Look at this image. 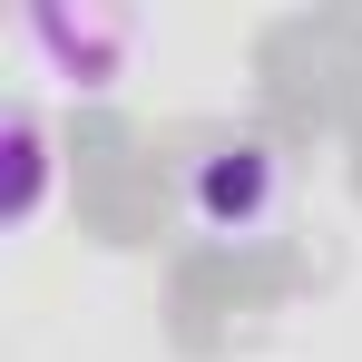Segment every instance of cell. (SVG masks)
I'll list each match as a JSON object with an SVG mask.
<instances>
[{
    "mask_svg": "<svg viewBox=\"0 0 362 362\" xmlns=\"http://www.w3.org/2000/svg\"><path fill=\"white\" fill-rule=\"evenodd\" d=\"M284 196H294V167L264 127H206L177 167V206L196 235L216 245H264L284 226Z\"/></svg>",
    "mask_w": 362,
    "mask_h": 362,
    "instance_id": "1",
    "label": "cell"
},
{
    "mask_svg": "<svg viewBox=\"0 0 362 362\" xmlns=\"http://www.w3.org/2000/svg\"><path fill=\"white\" fill-rule=\"evenodd\" d=\"M10 40H20L30 78H59L78 98H108L127 78V59H137V40H147V20L108 10V0H40V10L10 20Z\"/></svg>",
    "mask_w": 362,
    "mask_h": 362,
    "instance_id": "2",
    "label": "cell"
},
{
    "mask_svg": "<svg viewBox=\"0 0 362 362\" xmlns=\"http://www.w3.org/2000/svg\"><path fill=\"white\" fill-rule=\"evenodd\" d=\"M49 196H59V137L40 118V98H10L0 108V226L30 235L49 216Z\"/></svg>",
    "mask_w": 362,
    "mask_h": 362,
    "instance_id": "3",
    "label": "cell"
}]
</instances>
